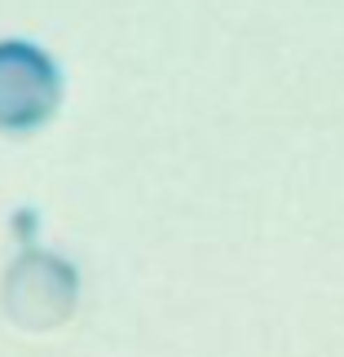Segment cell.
Returning <instances> with one entry per match:
<instances>
[{
    "label": "cell",
    "instance_id": "cell-1",
    "mask_svg": "<svg viewBox=\"0 0 344 357\" xmlns=\"http://www.w3.org/2000/svg\"><path fill=\"white\" fill-rule=\"evenodd\" d=\"M5 313L22 331H58L80 305V269L58 252L27 247V252L5 269Z\"/></svg>",
    "mask_w": 344,
    "mask_h": 357
},
{
    "label": "cell",
    "instance_id": "cell-2",
    "mask_svg": "<svg viewBox=\"0 0 344 357\" xmlns=\"http://www.w3.org/2000/svg\"><path fill=\"white\" fill-rule=\"evenodd\" d=\"M62 106V71L31 40H0V132H36Z\"/></svg>",
    "mask_w": 344,
    "mask_h": 357
},
{
    "label": "cell",
    "instance_id": "cell-3",
    "mask_svg": "<svg viewBox=\"0 0 344 357\" xmlns=\"http://www.w3.org/2000/svg\"><path fill=\"white\" fill-rule=\"evenodd\" d=\"M36 221H40V212H36V208H22L18 216H13V225H18V238H22V243H31V234H36Z\"/></svg>",
    "mask_w": 344,
    "mask_h": 357
}]
</instances>
